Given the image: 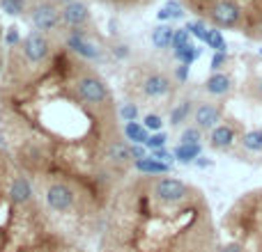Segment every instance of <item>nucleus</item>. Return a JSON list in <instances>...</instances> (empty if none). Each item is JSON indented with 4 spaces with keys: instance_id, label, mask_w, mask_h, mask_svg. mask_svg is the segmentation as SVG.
<instances>
[{
    "instance_id": "f257e3e1",
    "label": "nucleus",
    "mask_w": 262,
    "mask_h": 252,
    "mask_svg": "<svg viewBox=\"0 0 262 252\" xmlns=\"http://www.w3.org/2000/svg\"><path fill=\"white\" fill-rule=\"evenodd\" d=\"M78 90V96H81L85 104H104L108 99V90L106 85L95 76H83L76 85Z\"/></svg>"
},
{
    "instance_id": "f03ea898",
    "label": "nucleus",
    "mask_w": 262,
    "mask_h": 252,
    "mask_svg": "<svg viewBox=\"0 0 262 252\" xmlns=\"http://www.w3.org/2000/svg\"><path fill=\"white\" fill-rule=\"evenodd\" d=\"M186 193H189V188L180 179H161L154 186V195L161 202H180V199L186 197Z\"/></svg>"
},
{
    "instance_id": "7ed1b4c3",
    "label": "nucleus",
    "mask_w": 262,
    "mask_h": 252,
    "mask_svg": "<svg viewBox=\"0 0 262 252\" xmlns=\"http://www.w3.org/2000/svg\"><path fill=\"white\" fill-rule=\"evenodd\" d=\"M46 202L53 211H67L74 204V193L64 184H53L46 190Z\"/></svg>"
},
{
    "instance_id": "20e7f679",
    "label": "nucleus",
    "mask_w": 262,
    "mask_h": 252,
    "mask_svg": "<svg viewBox=\"0 0 262 252\" xmlns=\"http://www.w3.org/2000/svg\"><path fill=\"white\" fill-rule=\"evenodd\" d=\"M212 18L216 26L230 28L239 21V7H237L232 0H219V3L212 7Z\"/></svg>"
},
{
    "instance_id": "39448f33",
    "label": "nucleus",
    "mask_w": 262,
    "mask_h": 252,
    "mask_svg": "<svg viewBox=\"0 0 262 252\" xmlns=\"http://www.w3.org/2000/svg\"><path fill=\"white\" fill-rule=\"evenodd\" d=\"M60 21V12L51 3H41L32 9V23L39 30H53Z\"/></svg>"
},
{
    "instance_id": "423d86ee",
    "label": "nucleus",
    "mask_w": 262,
    "mask_h": 252,
    "mask_svg": "<svg viewBox=\"0 0 262 252\" xmlns=\"http://www.w3.org/2000/svg\"><path fill=\"white\" fill-rule=\"evenodd\" d=\"M23 53H26L28 60L39 62V60H44L46 53H49V41H46L39 32H30V35L23 39Z\"/></svg>"
},
{
    "instance_id": "0eeeda50",
    "label": "nucleus",
    "mask_w": 262,
    "mask_h": 252,
    "mask_svg": "<svg viewBox=\"0 0 262 252\" xmlns=\"http://www.w3.org/2000/svg\"><path fill=\"white\" fill-rule=\"evenodd\" d=\"M67 46L72 51H76L78 55H83V58H88V60H95L97 55H99V48H97L95 44H90V41L85 39V37L81 35L78 30H74L72 35L67 37Z\"/></svg>"
},
{
    "instance_id": "6e6552de",
    "label": "nucleus",
    "mask_w": 262,
    "mask_h": 252,
    "mask_svg": "<svg viewBox=\"0 0 262 252\" xmlns=\"http://www.w3.org/2000/svg\"><path fill=\"white\" fill-rule=\"evenodd\" d=\"M195 126L198 129H216V122H219V117H221V113H219V108L216 106H212V104H203V106H198V110H195Z\"/></svg>"
},
{
    "instance_id": "1a4fd4ad",
    "label": "nucleus",
    "mask_w": 262,
    "mask_h": 252,
    "mask_svg": "<svg viewBox=\"0 0 262 252\" xmlns=\"http://www.w3.org/2000/svg\"><path fill=\"white\" fill-rule=\"evenodd\" d=\"M143 92L147 96H166L168 92H170V81H168L166 76H161V73H152V76L145 78L143 83Z\"/></svg>"
},
{
    "instance_id": "9d476101",
    "label": "nucleus",
    "mask_w": 262,
    "mask_h": 252,
    "mask_svg": "<svg viewBox=\"0 0 262 252\" xmlns=\"http://www.w3.org/2000/svg\"><path fill=\"white\" fill-rule=\"evenodd\" d=\"M9 197L14 204H26L32 197V188L23 177H14V181L9 184Z\"/></svg>"
},
{
    "instance_id": "9b49d317",
    "label": "nucleus",
    "mask_w": 262,
    "mask_h": 252,
    "mask_svg": "<svg viewBox=\"0 0 262 252\" xmlns=\"http://www.w3.org/2000/svg\"><path fill=\"white\" fill-rule=\"evenodd\" d=\"M62 18L67 26H81L83 21L88 18V7L83 3H67V7L62 9Z\"/></svg>"
},
{
    "instance_id": "f8f14e48",
    "label": "nucleus",
    "mask_w": 262,
    "mask_h": 252,
    "mask_svg": "<svg viewBox=\"0 0 262 252\" xmlns=\"http://www.w3.org/2000/svg\"><path fill=\"white\" fill-rule=\"evenodd\" d=\"M209 140H212V147L226 149L235 142V131H232L230 126H216V129L212 131V138Z\"/></svg>"
},
{
    "instance_id": "ddd939ff",
    "label": "nucleus",
    "mask_w": 262,
    "mask_h": 252,
    "mask_svg": "<svg viewBox=\"0 0 262 252\" xmlns=\"http://www.w3.org/2000/svg\"><path fill=\"white\" fill-rule=\"evenodd\" d=\"M205 87H207L209 94H226V92H230V78L226 76V73H214V76L207 78V83H205Z\"/></svg>"
},
{
    "instance_id": "4468645a",
    "label": "nucleus",
    "mask_w": 262,
    "mask_h": 252,
    "mask_svg": "<svg viewBox=\"0 0 262 252\" xmlns=\"http://www.w3.org/2000/svg\"><path fill=\"white\" fill-rule=\"evenodd\" d=\"M136 167H138L140 172H147V174H161V172L170 170V163H161L154 156H149V158H140V161H136Z\"/></svg>"
},
{
    "instance_id": "2eb2a0df",
    "label": "nucleus",
    "mask_w": 262,
    "mask_h": 252,
    "mask_svg": "<svg viewBox=\"0 0 262 252\" xmlns=\"http://www.w3.org/2000/svg\"><path fill=\"white\" fill-rule=\"evenodd\" d=\"M172 37H175V30H172L170 26H159L157 30L152 32L154 48H168V46H172Z\"/></svg>"
},
{
    "instance_id": "dca6fc26",
    "label": "nucleus",
    "mask_w": 262,
    "mask_h": 252,
    "mask_svg": "<svg viewBox=\"0 0 262 252\" xmlns=\"http://www.w3.org/2000/svg\"><path fill=\"white\" fill-rule=\"evenodd\" d=\"M124 135H127L129 140H134L136 144H145L149 140L147 129H145L143 124H138V122H129L127 126H124Z\"/></svg>"
},
{
    "instance_id": "f3484780",
    "label": "nucleus",
    "mask_w": 262,
    "mask_h": 252,
    "mask_svg": "<svg viewBox=\"0 0 262 252\" xmlns=\"http://www.w3.org/2000/svg\"><path fill=\"white\" fill-rule=\"evenodd\" d=\"M198 156H200V144H182L180 142L175 149V158L180 163H191Z\"/></svg>"
},
{
    "instance_id": "a211bd4d",
    "label": "nucleus",
    "mask_w": 262,
    "mask_h": 252,
    "mask_svg": "<svg viewBox=\"0 0 262 252\" xmlns=\"http://www.w3.org/2000/svg\"><path fill=\"white\" fill-rule=\"evenodd\" d=\"M205 44H207L209 48H214L216 53H226V39H223L221 30H207Z\"/></svg>"
},
{
    "instance_id": "6ab92c4d",
    "label": "nucleus",
    "mask_w": 262,
    "mask_h": 252,
    "mask_svg": "<svg viewBox=\"0 0 262 252\" xmlns=\"http://www.w3.org/2000/svg\"><path fill=\"white\" fill-rule=\"evenodd\" d=\"M242 142H244V147L251 149V152H262V131L255 129V131H249V133H244Z\"/></svg>"
},
{
    "instance_id": "aec40b11",
    "label": "nucleus",
    "mask_w": 262,
    "mask_h": 252,
    "mask_svg": "<svg viewBox=\"0 0 262 252\" xmlns=\"http://www.w3.org/2000/svg\"><path fill=\"white\" fill-rule=\"evenodd\" d=\"M175 58L180 60L182 64H193L195 60L200 58V48H195L193 44H189V46H186V48L177 51V53H175Z\"/></svg>"
},
{
    "instance_id": "412c9836",
    "label": "nucleus",
    "mask_w": 262,
    "mask_h": 252,
    "mask_svg": "<svg viewBox=\"0 0 262 252\" xmlns=\"http://www.w3.org/2000/svg\"><path fill=\"white\" fill-rule=\"evenodd\" d=\"M189 113H191V101H182V104L170 113V124L172 126H180L186 117H189Z\"/></svg>"
},
{
    "instance_id": "4be33fe9",
    "label": "nucleus",
    "mask_w": 262,
    "mask_h": 252,
    "mask_svg": "<svg viewBox=\"0 0 262 252\" xmlns=\"http://www.w3.org/2000/svg\"><path fill=\"white\" fill-rule=\"evenodd\" d=\"M108 156L113 158V161H118V163H124V161H129V158H131V149L124 147L122 142L111 144V147H108Z\"/></svg>"
},
{
    "instance_id": "5701e85b",
    "label": "nucleus",
    "mask_w": 262,
    "mask_h": 252,
    "mask_svg": "<svg viewBox=\"0 0 262 252\" xmlns=\"http://www.w3.org/2000/svg\"><path fill=\"white\" fill-rule=\"evenodd\" d=\"M189 35H191V32L186 30V28H184V30H175V37H172V51H175V53L189 46Z\"/></svg>"
},
{
    "instance_id": "b1692460",
    "label": "nucleus",
    "mask_w": 262,
    "mask_h": 252,
    "mask_svg": "<svg viewBox=\"0 0 262 252\" xmlns=\"http://www.w3.org/2000/svg\"><path fill=\"white\" fill-rule=\"evenodd\" d=\"M0 7H3V12L16 16L23 12V0H0Z\"/></svg>"
},
{
    "instance_id": "393cba45",
    "label": "nucleus",
    "mask_w": 262,
    "mask_h": 252,
    "mask_svg": "<svg viewBox=\"0 0 262 252\" xmlns=\"http://www.w3.org/2000/svg\"><path fill=\"white\" fill-rule=\"evenodd\" d=\"M182 144H200V129L198 126H193V129H186L184 133H182Z\"/></svg>"
},
{
    "instance_id": "a878e982",
    "label": "nucleus",
    "mask_w": 262,
    "mask_h": 252,
    "mask_svg": "<svg viewBox=\"0 0 262 252\" xmlns=\"http://www.w3.org/2000/svg\"><path fill=\"white\" fill-rule=\"evenodd\" d=\"M166 140H168V135L163 133H154V135H149V140L147 142H145V147H149V149H154V152H157V149H163V144H166Z\"/></svg>"
},
{
    "instance_id": "bb28decb",
    "label": "nucleus",
    "mask_w": 262,
    "mask_h": 252,
    "mask_svg": "<svg viewBox=\"0 0 262 252\" xmlns=\"http://www.w3.org/2000/svg\"><path fill=\"white\" fill-rule=\"evenodd\" d=\"M186 30H189L193 37L203 39V41H205V37H207V28H205V23H203V21H191L189 26H186Z\"/></svg>"
},
{
    "instance_id": "cd10ccee",
    "label": "nucleus",
    "mask_w": 262,
    "mask_h": 252,
    "mask_svg": "<svg viewBox=\"0 0 262 252\" xmlns=\"http://www.w3.org/2000/svg\"><path fill=\"white\" fill-rule=\"evenodd\" d=\"M120 117L124 119V122H136V117H138V110H136V106H129V104H124L122 108H120Z\"/></svg>"
},
{
    "instance_id": "c85d7f7f",
    "label": "nucleus",
    "mask_w": 262,
    "mask_h": 252,
    "mask_svg": "<svg viewBox=\"0 0 262 252\" xmlns=\"http://www.w3.org/2000/svg\"><path fill=\"white\" fill-rule=\"evenodd\" d=\"M161 117H159V115H147V117H145L143 119V126H145V129H147V131H159V129H161Z\"/></svg>"
},
{
    "instance_id": "c756f323",
    "label": "nucleus",
    "mask_w": 262,
    "mask_h": 252,
    "mask_svg": "<svg viewBox=\"0 0 262 252\" xmlns=\"http://www.w3.org/2000/svg\"><path fill=\"white\" fill-rule=\"evenodd\" d=\"M166 9H168V14H170V18H182V14H184V12H182V7H180L177 3H168Z\"/></svg>"
},
{
    "instance_id": "7c9ffc66",
    "label": "nucleus",
    "mask_w": 262,
    "mask_h": 252,
    "mask_svg": "<svg viewBox=\"0 0 262 252\" xmlns=\"http://www.w3.org/2000/svg\"><path fill=\"white\" fill-rule=\"evenodd\" d=\"M223 64H226V53H214L212 58V69L216 71V69H221Z\"/></svg>"
},
{
    "instance_id": "2f4dec72",
    "label": "nucleus",
    "mask_w": 262,
    "mask_h": 252,
    "mask_svg": "<svg viewBox=\"0 0 262 252\" xmlns=\"http://www.w3.org/2000/svg\"><path fill=\"white\" fill-rule=\"evenodd\" d=\"M18 39H21V37H18V30L16 28H9L7 30V44L14 46V44H18Z\"/></svg>"
},
{
    "instance_id": "473e14b6",
    "label": "nucleus",
    "mask_w": 262,
    "mask_h": 252,
    "mask_svg": "<svg viewBox=\"0 0 262 252\" xmlns=\"http://www.w3.org/2000/svg\"><path fill=\"white\" fill-rule=\"evenodd\" d=\"M131 158H136V161H140V158H147V156H145V144H143V147H140V144L131 147Z\"/></svg>"
},
{
    "instance_id": "72a5a7b5",
    "label": "nucleus",
    "mask_w": 262,
    "mask_h": 252,
    "mask_svg": "<svg viewBox=\"0 0 262 252\" xmlns=\"http://www.w3.org/2000/svg\"><path fill=\"white\" fill-rule=\"evenodd\" d=\"M152 156H154V158H157V161H161V163H168V161H170V158H172V156H170V154H168V152H166V149H157V152H154V154H152Z\"/></svg>"
},
{
    "instance_id": "f704fd0d",
    "label": "nucleus",
    "mask_w": 262,
    "mask_h": 252,
    "mask_svg": "<svg viewBox=\"0 0 262 252\" xmlns=\"http://www.w3.org/2000/svg\"><path fill=\"white\" fill-rule=\"evenodd\" d=\"M175 76L180 78L182 83L186 81V78H189V64H182V67H177V71H175Z\"/></svg>"
},
{
    "instance_id": "c9c22d12",
    "label": "nucleus",
    "mask_w": 262,
    "mask_h": 252,
    "mask_svg": "<svg viewBox=\"0 0 262 252\" xmlns=\"http://www.w3.org/2000/svg\"><path fill=\"white\" fill-rule=\"evenodd\" d=\"M157 18H159V21H168V18H170V14H168L166 7H161V9L157 12Z\"/></svg>"
},
{
    "instance_id": "e433bc0d",
    "label": "nucleus",
    "mask_w": 262,
    "mask_h": 252,
    "mask_svg": "<svg viewBox=\"0 0 262 252\" xmlns=\"http://www.w3.org/2000/svg\"><path fill=\"white\" fill-rule=\"evenodd\" d=\"M221 252H242V248H239V245H226Z\"/></svg>"
},
{
    "instance_id": "4c0bfd02",
    "label": "nucleus",
    "mask_w": 262,
    "mask_h": 252,
    "mask_svg": "<svg viewBox=\"0 0 262 252\" xmlns=\"http://www.w3.org/2000/svg\"><path fill=\"white\" fill-rule=\"evenodd\" d=\"M260 92H262V81H260Z\"/></svg>"
},
{
    "instance_id": "58836bf2",
    "label": "nucleus",
    "mask_w": 262,
    "mask_h": 252,
    "mask_svg": "<svg viewBox=\"0 0 262 252\" xmlns=\"http://www.w3.org/2000/svg\"><path fill=\"white\" fill-rule=\"evenodd\" d=\"M67 3H74V0H67Z\"/></svg>"
},
{
    "instance_id": "ea45409f",
    "label": "nucleus",
    "mask_w": 262,
    "mask_h": 252,
    "mask_svg": "<svg viewBox=\"0 0 262 252\" xmlns=\"http://www.w3.org/2000/svg\"><path fill=\"white\" fill-rule=\"evenodd\" d=\"M260 55H262V48H260Z\"/></svg>"
}]
</instances>
